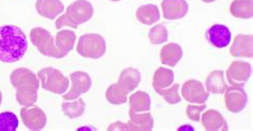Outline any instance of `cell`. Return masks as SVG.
<instances>
[{
    "mask_svg": "<svg viewBox=\"0 0 253 131\" xmlns=\"http://www.w3.org/2000/svg\"><path fill=\"white\" fill-rule=\"evenodd\" d=\"M63 27H69V28L74 29V26L72 25V23L70 22V19L68 18V16H66L65 14H61V15H60V16L58 17L57 21H56V28H57L58 30L62 29Z\"/></svg>",
    "mask_w": 253,
    "mask_h": 131,
    "instance_id": "obj_32",
    "label": "cell"
},
{
    "mask_svg": "<svg viewBox=\"0 0 253 131\" xmlns=\"http://www.w3.org/2000/svg\"><path fill=\"white\" fill-rule=\"evenodd\" d=\"M163 15L168 21L182 19L188 13L189 5L186 0H163Z\"/></svg>",
    "mask_w": 253,
    "mask_h": 131,
    "instance_id": "obj_13",
    "label": "cell"
},
{
    "mask_svg": "<svg viewBox=\"0 0 253 131\" xmlns=\"http://www.w3.org/2000/svg\"><path fill=\"white\" fill-rule=\"evenodd\" d=\"M36 10L40 16L47 19H56L64 11L61 0H37Z\"/></svg>",
    "mask_w": 253,
    "mask_h": 131,
    "instance_id": "obj_16",
    "label": "cell"
},
{
    "mask_svg": "<svg viewBox=\"0 0 253 131\" xmlns=\"http://www.w3.org/2000/svg\"><path fill=\"white\" fill-rule=\"evenodd\" d=\"M231 14L241 19H250L253 16L252 0H234L230 5Z\"/></svg>",
    "mask_w": 253,
    "mask_h": 131,
    "instance_id": "obj_24",
    "label": "cell"
},
{
    "mask_svg": "<svg viewBox=\"0 0 253 131\" xmlns=\"http://www.w3.org/2000/svg\"><path fill=\"white\" fill-rule=\"evenodd\" d=\"M18 125L19 122L15 113L9 111L0 113V131H15Z\"/></svg>",
    "mask_w": 253,
    "mask_h": 131,
    "instance_id": "obj_30",
    "label": "cell"
},
{
    "mask_svg": "<svg viewBox=\"0 0 253 131\" xmlns=\"http://www.w3.org/2000/svg\"><path fill=\"white\" fill-rule=\"evenodd\" d=\"M202 1L205 3H211V2H215L216 0H202Z\"/></svg>",
    "mask_w": 253,
    "mask_h": 131,
    "instance_id": "obj_33",
    "label": "cell"
},
{
    "mask_svg": "<svg viewBox=\"0 0 253 131\" xmlns=\"http://www.w3.org/2000/svg\"><path fill=\"white\" fill-rule=\"evenodd\" d=\"M40 83L44 90L52 94L61 95L69 90L70 80L61 71L54 67L42 68L38 73Z\"/></svg>",
    "mask_w": 253,
    "mask_h": 131,
    "instance_id": "obj_3",
    "label": "cell"
},
{
    "mask_svg": "<svg viewBox=\"0 0 253 131\" xmlns=\"http://www.w3.org/2000/svg\"><path fill=\"white\" fill-rule=\"evenodd\" d=\"M30 41L38 48L40 54H42L43 56L55 59H62L61 54H60L56 47L55 37L46 29L40 27L33 28L30 31Z\"/></svg>",
    "mask_w": 253,
    "mask_h": 131,
    "instance_id": "obj_5",
    "label": "cell"
},
{
    "mask_svg": "<svg viewBox=\"0 0 253 131\" xmlns=\"http://www.w3.org/2000/svg\"><path fill=\"white\" fill-rule=\"evenodd\" d=\"M110 1H112V2H119V1H121V0H110Z\"/></svg>",
    "mask_w": 253,
    "mask_h": 131,
    "instance_id": "obj_35",
    "label": "cell"
},
{
    "mask_svg": "<svg viewBox=\"0 0 253 131\" xmlns=\"http://www.w3.org/2000/svg\"><path fill=\"white\" fill-rule=\"evenodd\" d=\"M64 14L74 26V29H77L81 25L90 21L94 14V8L88 0H76L68 6Z\"/></svg>",
    "mask_w": 253,
    "mask_h": 131,
    "instance_id": "obj_6",
    "label": "cell"
},
{
    "mask_svg": "<svg viewBox=\"0 0 253 131\" xmlns=\"http://www.w3.org/2000/svg\"><path fill=\"white\" fill-rule=\"evenodd\" d=\"M206 91L210 94H223L225 89L228 88L224 80V71L217 69L211 71V73L206 78Z\"/></svg>",
    "mask_w": 253,
    "mask_h": 131,
    "instance_id": "obj_21",
    "label": "cell"
},
{
    "mask_svg": "<svg viewBox=\"0 0 253 131\" xmlns=\"http://www.w3.org/2000/svg\"><path fill=\"white\" fill-rule=\"evenodd\" d=\"M61 108L64 115L68 116L69 119H78L84 113L85 102L83 98H77V99L68 101L64 100V102L61 104Z\"/></svg>",
    "mask_w": 253,
    "mask_h": 131,
    "instance_id": "obj_25",
    "label": "cell"
},
{
    "mask_svg": "<svg viewBox=\"0 0 253 131\" xmlns=\"http://www.w3.org/2000/svg\"><path fill=\"white\" fill-rule=\"evenodd\" d=\"M70 81L71 89L68 93H64L62 97L65 101L77 99L82 95L85 94L92 87L91 77L82 70H77L70 74Z\"/></svg>",
    "mask_w": 253,
    "mask_h": 131,
    "instance_id": "obj_7",
    "label": "cell"
},
{
    "mask_svg": "<svg viewBox=\"0 0 253 131\" xmlns=\"http://www.w3.org/2000/svg\"><path fill=\"white\" fill-rule=\"evenodd\" d=\"M141 82V74L135 67L124 68L120 74L118 84L126 92H134Z\"/></svg>",
    "mask_w": 253,
    "mask_h": 131,
    "instance_id": "obj_17",
    "label": "cell"
},
{
    "mask_svg": "<svg viewBox=\"0 0 253 131\" xmlns=\"http://www.w3.org/2000/svg\"><path fill=\"white\" fill-rule=\"evenodd\" d=\"M200 121L206 131H226L229 130L228 123L222 114L217 110L210 109L201 114Z\"/></svg>",
    "mask_w": 253,
    "mask_h": 131,
    "instance_id": "obj_15",
    "label": "cell"
},
{
    "mask_svg": "<svg viewBox=\"0 0 253 131\" xmlns=\"http://www.w3.org/2000/svg\"><path fill=\"white\" fill-rule=\"evenodd\" d=\"M28 50L27 36L14 25L0 27V62L15 63L22 60Z\"/></svg>",
    "mask_w": 253,
    "mask_h": 131,
    "instance_id": "obj_1",
    "label": "cell"
},
{
    "mask_svg": "<svg viewBox=\"0 0 253 131\" xmlns=\"http://www.w3.org/2000/svg\"><path fill=\"white\" fill-rule=\"evenodd\" d=\"M21 119L25 127L30 130H41L47 124V116L44 111L36 107L35 104L30 107H23L21 109Z\"/></svg>",
    "mask_w": 253,
    "mask_h": 131,
    "instance_id": "obj_11",
    "label": "cell"
},
{
    "mask_svg": "<svg viewBox=\"0 0 253 131\" xmlns=\"http://www.w3.org/2000/svg\"><path fill=\"white\" fill-rule=\"evenodd\" d=\"M206 109V104L201 103V104H189L186 108V114H187V117L192 122H200V117H201L202 111Z\"/></svg>",
    "mask_w": 253,
    "mask_h": 131,
    "instance_id": "obj_31",
    "label": "cell"
},
{
    "mask_svg": "<svg viewBox=\"0 0 253 131\" xmlns=\"http://www.w3.org/2000/svg\"><path fill=\"white\" fill-rule=\"evenodd\" d=\"M1 102H2V93L1 91H0V104H1Z\"/></svg>",
    "mask_w": 253,
    "mask_h": 131,
    "instance_id": "obj_34",
    "label": "cell"
},
{
    "mask_svg": "<svg viewBox=\"0 0 253 131\" xmlns=\"http://www.w3.org/2000/svg\"><path fill=\"white\" fill-rule=\"evenodd\" d=\"M129 109L136 112H149L151 110V97L143 91H137L128 98Z\"/></svg>",
    "mask_w": 253,
    "mask_h": 131,
    "instance_id": "obj_23",
    "label": "cell"
},
{
    "mask_svg": "<svg viewBox=\"0 0 253 131\" xmlns=\"http://www.w3.org/2000/svg\"><path fill=\"white\" fill-rule=\"evenodd\" d=\"M76 33L74 31L65 29L60 30L55 36V44L56 47L61 54L62 58H64L66 55L71 52L75 47L76 43Z\"/></svg>",
    "mask_w": 253,
    "mask_h": 131,
    "instance_id": "obj_18",
    "label": "cell"
},
{
    "mask_svg": "<svg viewBox=\"0 0 253 131\" xmlns=\"http://www.w3.org/2000/svg\"><path fill=\"white\" fill-rule=\"evenodd\" d=\"M76 50L84 58L99 59L106 54L107 44H106L103 35L97 33H88L78 38Z\"/></svg>",
    "mask_w": 253,
    "mask_h": 131,
    "instance_id": "obj_4",
    "label": "cell"
},
{
    "mask_svg": "<svg viewBox=\"0 0 253 131\" xmlns=\"http://www.w3.org/2000/svg\"><path fill=\"white\" fill-rule=\"evenodd\" d=\"M206 38L211 45L216 48H224L229 46L232 41L231 30L224 25H212L206 31Z\"/></svg>",
    "mask_w": 253,
    "mask_h": 131,
    "instance_id": "obj_12",
    "label": "cell"
},
{
    "mask_svg": "<svg viewBox=\"0 0 253 131\" xmlns=\"http://www.w3.org/2000/svg\"><path fill=\"white\" fill-rule=\"evenodd\" d=\"M10 81L16 89V100L23 107L33 106L38 100L40 80L29 68L19 67L12 71Z\"/></svg>",
    "mask_w": 253,
    "mask_h": 131,
    "instance_id": "obj_2",
    "label": "cell"
},
{
    "mask_svg": "<svg viewBox=\"0 0 253 131\" xmlns=\"http://www.w3.org/2000/svg\"><path fill=\"white\" fill-rule=\"evenodd\" d=\"M181 92L182 97L186 101L190 103H205L210 97V93L204 88L203 83L196 79L186 81L182 86Z\"/></svg>",
    "mask_w": 253,
    "mask_h": 131,
    "instance_id": "obj_10",
    "label": "cell"
},
{
    "mask_svg": "<svg viewBox=\"0 0 253 131\" xmlns=\"http://www.w3.org/2000/svg\"><path fill=\"white\" fill-rule=\"evenodd\" d=\"M136 17L142 25L152 26L161 21V12L157 5L149 3L139 6L136 12Z\"/></svg>",
    "mask_w": 253,
    "mask_h": 131,
    "instance_id": "obj_20",
    "label": "cell"
},
{
    "mask_svg": "<svg viewBox=\"0 0 253 131\" xmlns=\"http://www.w3.org/2000/svg\"><path fill=\"white\" fill-rule=\"evenodd\" d=\"M173 81H174V73L169 68L159 67L153 77V87L154 89H167L172 86Z\"/></svg>",
    "mask_w": 253,
    "mask_h": 131,
    "instance_id": "obj_26",
    "label": "cell"
},
{
    "mask_svg": "<svg viewBox=\"0 0 253 131\" xmlns=\"http://www.w3.org/2000/svg\"><path fill=\"white\" fill-rule=\"evenodd\" d=\"M183 58V48L176 43L165 45L161 50V61L163 64L174 67Z\"/></svg>",
    "mask_w": 253,
    "mask_h": 131,
    "instance_id": "obj_19",
    "label": "cell"
},
{
    "mask_svg": "<svg viewBox=\"0 0 253 131\" xmlns=\"http://www.w3.org/2000/svg\"><path fill=\"white\" fill-rule=\"evenodd\" d=\"M252 73L251 64L246 61H234L226 69V79L230 86L244 87L250 79Z\"/></svg>",
    "mask_w": 253,
    "mask_h": 131,
    "instance_id": "obj_8",
    "label": "cell"
},
{
    "mask_svg": "<svg viewBox=\"0 0 253 131\" xmlns=\"http://www.w3.org/2000/svg\"><path fill=\"white\" fill-rule=\"evenodd\" d=\"M224 103L231 113H239L247 106L248 95L244 87H228L224 91Z\"/></svg>",
    "mask_w": 253,
    "mask_h": 131,
    "instance_id": "obj_9",
    "label": "cell"
},
{
    "mask_svg": "<svg viewBox=\"0 0 253 131\" xmlns=\"http://www.w3.org/2000/svg\"><path fill=\"white\" fill-rule=\"evenodd\" d=\"M149 40L152 45H161L168 41V30L163 24H157L149 31Z\"/></svg>",
    "mask_w": 253,
    "mask_h": 131,
    "instance_id": "obj_28",
    "label": "cell"
},
{
    "mask_svg": "<svg viewBox=\"0 0 253 131\" xmlns=\"http://www.w3.org/2000/svg\"><path fill=\"white\" fill-rule=\"evenodd\" d=\"M106 99L111 104H123L128 100V92L120 87L118 82L113 83L106 91Z\"/></svg>",
    "mask_w": 253,
    "mask_h": 131,
    "instance_id": "obj_27",
    "label": "cell"
},
{
    "mask_svg": "<svg viewBox=\"0 0 253 131\" xmlns=\"http://www.w3.org/2000/svg\"><path fill=\"white\" fill-rule=\"evenodd\" d=\"M230 54L234 58L253 57V37L251 34H237L232 42Z\"/></svg>",
    "mask_w": 253,
    "mask_h": 131,
    "instance_id": "obj_14",
    "label": "cell"
},
{
    "mask_svg": "<svg viewBox=\"0 0 253 131\" xmlns=\"http://www.w3.org/2000/svg\"><path fill=\"white\" fill-rule=\"evenodd\" d=\"M129 122L136 126L138 131H150L154 127V119L149 112H136L129 109Z\"/></svg>",
    "mask_w": 253,
    "mask_h": 131,
    "instance_id": "obj_22",
    "label": "cell"
},
{
    "mask_svg": "<svg viewBox=\"0 0 253 131\" xmlns=\"http://www.w3.org/2000/svg\"><path fill=\"white\" fill-rule=\"evenodd\" d=\"M156 93L164 97V99L167 101L169 104H176L182 100V97L179 96V84L174 83L171 87L167 89H155Z\"/></svg>",
    "mask_w": 253,
    "mask_h": 131,
    "instance_id": "obj_29",
    "label": "cell"
}]
</instances>
